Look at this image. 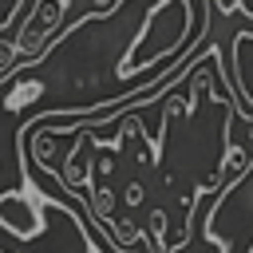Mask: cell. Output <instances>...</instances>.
Here are the masks:
<instances>
[{
  "label": "cell",
  "mask_w": 253,
  "mask_h": 253,
  "mask_svg": "<svg viewBox=\"0 0 253 253\" xmlns=\"http://www.w3.org/2000/svg\"><path fill=\"white\" fill-rule=\"evenodd\" d=\"M198 16V4H186V0H158L146 8V20L134 36V43L123 51V63H119V75H138L142 67L150 63H162L170 67L174 59L186 55L190 40H198L202 32H190Z\"/></svg>",
  "instance_id": "cell-1"
},
{
  "label": "cell",
  "mask_w": 253,
  "mask_h": 253,
  "mask_svg": "<svg viewBox=\"0 0 253 253\" xmlns=\"http://www.w3.org/2000/svg\"><path fill=\"white\" fill-rule=\"evenodd\" d=\"M67 16V0H43V4H32V12L20 20L16 36H12V47H16V59H43L47 47L55 43V32H59V20Z\"/></svg>",
  "instance_id": "cell-2"
},
{
  "label": "cell",
  "mask_w": 253,
  "mask_h": 253,
  "mask_svg": "<svg viewBox=\"0 0 253 253\" xmlns=\"http://www.w3.org/2000/svg\"><path fill=\"white\" fill-rule=\"evenodd\" d=\"M0 229H8L20 241H32L43 233V210L28 190H0Z\"/></svg>",
  "instance_id": "cell-3"
},
{
  "label": "cell",
  "mask_w": 253,
  "mask_h": 253,
  "mask_svg": "<svg viewBox=\"0 0 253 253\" xmlns=\"http://www.w3.org/2000/svg\"><path fill=\"white\" fill-rule=\"evenodd\" d=\"M253 28H241L233 36V99H237V115L249 123L253 119Z\"/></svg>",
  "instance_id": "cell-4"
},
{
  "label": "cell",
  "mask_w": 253,
  "mask_h": 253,
  "mask_svg": "<svg viewBox=\"0 0 253 253\" xmlns=\"http://www.w3.org/2000/svg\"><path fill=\"white\" fill-rule=\"evenodd\" d=\"M142 194H146V190H142V182H126V210H130V206H138V202H142Z\"/></svg>",
  "instance_id": "cell-5"
},
{
  "label": "cell",
  "mask_w": 253,
  "mask_h": 253,
  "mask_svg": "<svg viewBox=\"0 0 253 253\" xmlns=\"http://www.w3.org/2000/svg\"><path fill=\"white\" fill-rule=\"evenodd\" d=\"M0 253H4V249H0Z\"/></svg>",
  "instance_id": "cell-6"
}]
</instances>
